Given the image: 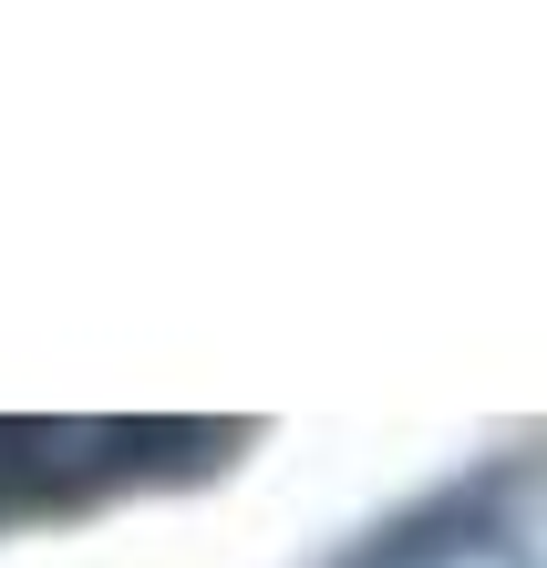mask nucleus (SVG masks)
<instances>
[{
  "label": "nucleus",
  "instance_id": "obj_1",
  "mask_svg": "<svg viewBox=\"0 0 547 568\" xmlns=\"http://www.w3.org/2000/svg\"><path fill=\"white\" fill-rule=\"evenodd\" d=\"M341 568H537V496H527V465H486V476L424 496L414 517L372 527V548H352Z\"/></svg>",
  "mask_w": 547,
  "mask_h": 568
},
{
  "label": "nucleus",
  "instance_id": "obj_2",
  "mask_svg": "<svg viewBox=\"0 0 547 568\" xmlns=\"http://www.w3.org/2000/svg\"><path fill=\"white\" fill-rule=\"evenodd\" d=\"M176 424H0V527L83 507L104 486L145 476V445H165Z\"/></svg>",
  "mask_w": 547,
  "mask_h": 568
}]
</instances>
